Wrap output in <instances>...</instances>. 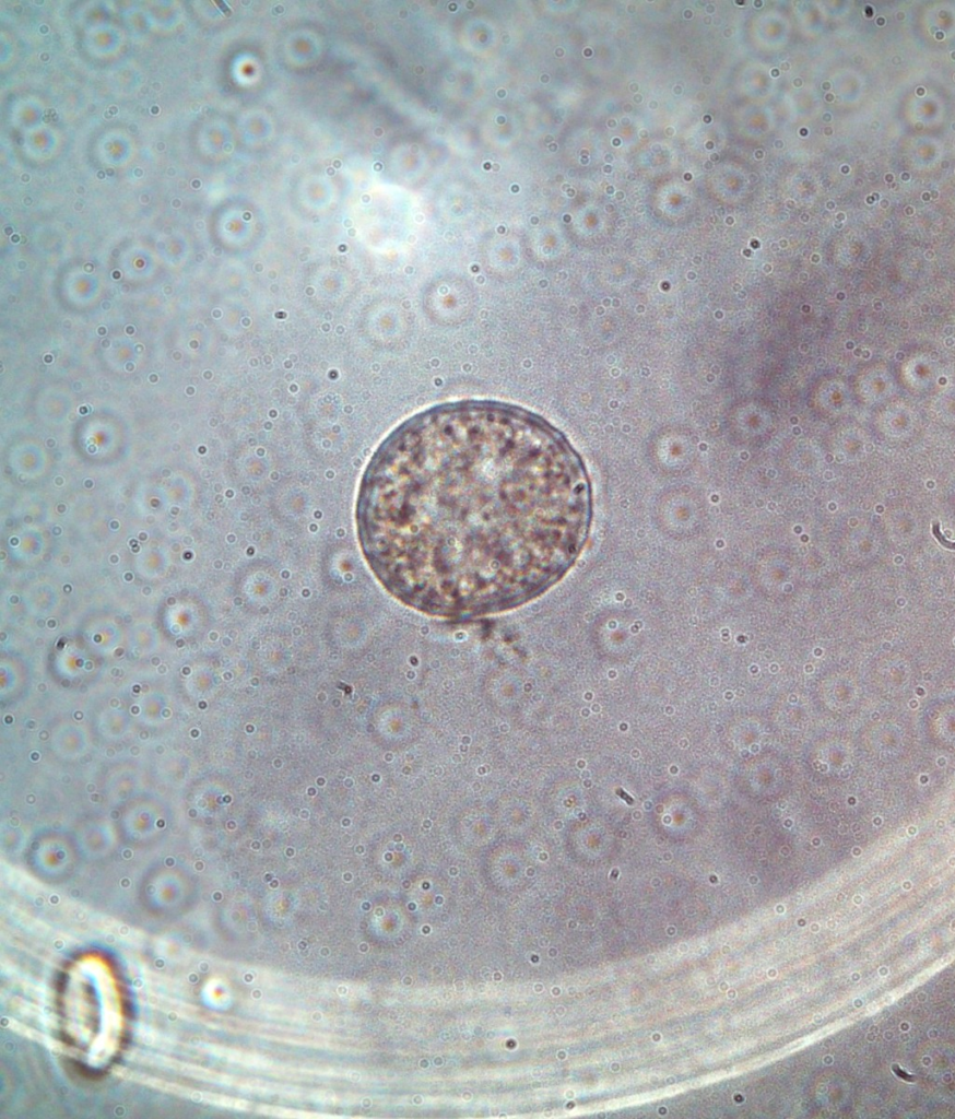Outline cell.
<instances>
[{"label": "cell", "instance_id": "1", "mask_svg": "<svg viewBox=\"0 0 955 1119\" xmlns=\"http://www.w3.org/2000/svg\"><path fill=\"white\" fill-rule=\"evenodd\" d=\"M590 485L564 436L508 404L463 401L417 414L363 475L357 534L396 599L443 619L516 609L571 567Z\"/></svg>", "mask_w": 955, "mask_h": 1119}]
</instances>
